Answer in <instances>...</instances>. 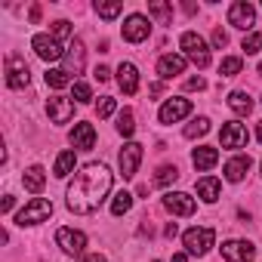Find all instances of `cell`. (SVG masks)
Here are the masks:
<instances>
[{
    "label": "cell",
    "instance_id": "1",
    "mask_svg": "<svg viewBox=\"0 0 262 262\" xmlns=\"http://www.w3.org/2000/svg\"><path fill=\"white\" fill-rule=\"evenodd\" d=\"M108 191H111V170L105 164H86L80 173H74L68 185V210L77 216H90L102 207Z\"/></svg>",
    "mask_w": 262,
    "mask_h": 262
},
{
    "label": "cell",
    "instance_id": "2",
    "mask_svg": "<svg viewBox=\"0 0 262 262\" xmlns=\"http://www.w3.org/2000/svg\"><path fill=\"white\" fill-rule=\"evenodd\" d=\"M53 216V204L47 201V198H34V201H28L19 213H16V225H37V222H47Z\"/></svg>",
    "mask_w": 262,
    "mask_h": 262
},
{
    "label": "cell",
    "instance_id": "3",
    "mask_svg": "<svg viewBox=\"0 0 262 262\" xmlns=\"http://www.w3.org/2000/svg\"><path fill=\"white\" fill-rule=\"evenodd\" d=\"M213 241H216V231H213V228H207V225H201V228L194 225V228H188V231L182 234L185 253H191V256H204V253H210Z\"/></svg>",
    "mask_w": 262,
    "mask_h": 262
},
{
    "label": "cell",
    "instance_id": "4",
    "mask_svg": "<svg viewBox=\"0 0 262 262\" xmlns=\"http://www.w3.org/2000/svg\"><path fill=\"white\" fill-rule=\"evenodd\" d=\"M179 47L185 50V59H191L198 68H207V65H210V50H207V43H204L201 34L185 31V34L179 37Z\"/></svg>",
    "mask_w": 262,
    "mask_h": 262
},
{
    "label": "cell",
    "instance_id": "5",
    "mask_svg": "<svg viewBox=\"0 0 262 262\" xmlns=\"http://www.w3.org/2000/svg\"><path fill=\"white\" fill-rule=\"evenodd\" d=\"M31 80V68L22 56H7V86L10 90H25Z\"/></svg>",
    "mask_w": 262,
    "mask_h": 262
},
{
    "label": "cell",
    "instance_id": "6",
    "mask_svg": "<svg viewBox=\"0 0 262 262\" xmlns=\"http://www.w3.org/2000/svg\"><path fill=\"white\" fill-rule=\"evenodd\" d=\"M31 47H34V53H37L43 62H59V59L65 56V50H68V47H62L53 34H34V37H31Z\"/></svg>",
    "mask_w": 262,
    "mask_h": 262
},
{
    "label": "cell",
    "instance_id": "7",
    "mask_svg": "<svg viewBox=\"0 0 262 262\" xmlns=\"http://www.w3.org/2000/svg\"><path fill=\"white\" fill-rule=\"evenodd\" d=\"M117 164H120V176H123V179H133L136 170H139V164H142V145H139V142H126V145L120 148Z\"/></svg>",
    "mask_w": 262,
    "mask_h": 262
},
{
    "label": "cell",
    "instance_id": "8",
    "mask_svg": "<svg viewBox=\"0 0 262 262\" xmlns=\"http://www.w3.org/2000/svg\"><path fill=\"white\" fill-rule=\"evenodd\" d=\"M188 114H191V102L182 99V96H176V99H167V102L161 105L158 120H161V123H179V120L188 117Z\"/></svg>",
    "mask_w": 262,
    "mask_h": 262
},
{
    "label": "cell",
    "instance_id": "9",
    "mask_svg": "<svg viewBox=\"0 0 262 262\" xmlns=\"http://www.w3.org/2000/svg\"><path fill=\"white\" fill-rule=\"evenodd\" d=\"M247 139H250V133H247L244 123H237V120L222 123V133H219L222 148H247Z\"/></svg>",
    "mask_w": 262,
    "mask_h": 262
},
{
    "label": "cell",
    "instance_id": "10",
    "mask_svg": "<svg viewBox=\"0 0 262 262\" xmlns=\"http://www.w3.org/2000/svg\"><path fill=\"white\" fill-rule=\"evenodd\" d=\"M148 34H151V22H148L145 16H139V13L126 16V22H123V40H129V43H142Z\"/></svg>",
    "mask_w": 262,
    "mask_h": 262
},
{
    "label": "cell",
    "instance_id": "11",
    "mask_svg": "<svg viewBox=\"0 0 262 262\" xmlns=\"http://www.w3.org/2000/svg\"><path fill=\"white\" fill-rule=\"evenodd\" d=\"M228 22L234 28H241V31H250L256 25V10L247 4V0H237V4L228 7Z\"/></svg>",
    "mask_w": 262,
    "mask_h": 262
},
{
    "label": "cell",
    "instance_id": "12",
    "mask_svg": "<svg viewBox=\"0 0 262 262\" xmlns=\"http://www.w3.org/2000/svg\"><path fill=\"white\" fill-rule=\"evenodd\" d=\"M56 244H59L65 253L80 256V253H83V247H86V234H83V231H77V228H59V231H56Z\"/></svg>",
    "mask_w": 262,
    "mask_h": 262
},
{
    "label": "cell",
    "instance_id": "13",
    "mask_svg": "<svg viewBox=\"0 0 262 262\" xmlns=\"http://www.w3.org/2000/svg\"><path fill=\"white\" fill-rule=\"evenodd\" d=\"M256 256V247L250 241H225L222 244V259L225 262H250Z\"/></svg>",
    "mask_w": 262,
    "mask_h": 262
},
{
    "label": "cell",
    "instance_id": "14",
    "mask_svg": "<svg viewBox=\"0 0 262 262\" xmlns=\"http://www.w3.org/2000/svg\"><path fill=\"white\" fill-rule=\"evenodd\" d=\"M47 114L53 123H68L74 117V102L65 96H53V99H47Z\"/></svg>",
    "mask_w": 262,
    "mask_h": 262
},
{
    "label": "cell",
    "instance_id": "15",
    "mask_svg": "<svg viewBox=\"0 0 262 262\" xmlns=\"http://www.w3.org/2000/svg\"><path fill=\"white\" fill-rule=\"evenodd\" d=\"M164 207H167L173 216H191V213H194V198L185 194V191H167V194H164Z\"/></svg>",
    "mask_w": 262,
    "mask_h": 262
},
{
    "label": "cell",
    "instance_id": "16",
    "mask_svg": "<svg viewBox=\"0 0 262 262\" xmlns=\"http://www.w3.org/2000/svg\"><path fill=\"white\" fill-rule=\"evenodd\" d=\"M182 71H185V56L167 53V56L158 59V74H161L164 80H170V77H176V74H182Z\"/></svg>",
    "mask_w": 262,
    "mask_h": 262
},
{
    "label": "cell",
    "instance_id": "17",
    "mask_svg": "<svg viewBox=\"0 0 262 262\" xmlns=\"http://www.w3.org/2000/svg\"><path fill=\"white\" fill-rule=\"evenodd\" d=\"M117 83H120V90H123L126 96H133V93L139 90V71H136L133 62H120V68H117Z\"/></svg>",
    "mask_w": 262,
    "mask_h": 262
},
{
    "label": "cell",
    "instance_id": "18",
    "mask_svg": "<svg viewBox=\"0 0 262 262\" xmlns=\"http://www.w3.org/2000/svg\"><path fill=\"white\" fill-rule=\"evenodd\" d=\"M71 145L80 148V151H90L96 145V129H93V123H74V129H71Z\"/></svg>",
    "mask_w": 262,
    "mask_h": 262
},
{
    "label": "cell",
    "instance_id": "19",
    "mask_svg": "<svg viewBox=\"0 0 262 262\" xmlns=\"http://www.w3.org/2000/svg\"><path fill=\"white\" fill-rule=\"evenodd\" d=\"M191 164H194V170L207 173V170H213V167L219 164V151H216V148H210V145H201V148H194V151H191Z\"/></svg>",
    "mask_w": 262,
    "mask_h": 262
},
{
    "label": "cell",
    "instance_id": "20",
    "mask_svg": "<svg viewBox=\"0 0 262 262\" xmlns=\"http://www.w3.org/2000/svg\"><path fill=\"white\" fill-rule=\"evenodd\" d=\"M250 155H237V158H231L228 164H225V179L228 182H241L247 173H250Z\"/></svg>",
    "mask_w": 262,
    "mask_h": 262
},
{
    "label": "cell",
    "instance_id": "21",
    "mask_svg": "<svg viewBox=\"0 0 262 262\" xmlns=\"http://www.w3.org/2000/svg\"><path fill=\"white\" fill-rule=\"evenodd\" d=\"M219 191H222V182H219V179H213V176H204V179H198V198H201L204 204H213V201H219Z\"/></svg>",
    "mask_w": 262,
    "mask_h": 262
},
{
    "label": "cell",
    "instance_id": "22",
    "mask_svg": "<svg viewBox=\"0 0 262 262\" xmlns=\"http://www.w3.org/2000/svg\"><path fill=\"white\" fill-rule=\"evenodd\" d=\"M228 108H231L237 117H247V114L253 111V99H250L244 90H234V93L228 96Z\"/></svg>",
    "mask_w": 262,
    "mask_h": 262
},
{
    "label": "cell",
    "instance_id": "23",
    "mask_svg": "<svg viewBox=\"0 0 262 262\" xmlns=\"http://www.w3.org/2000/svg\"><path fill=\"white\" fill-rule=\"evenodd\" d=\"M22 182H25V188H28V191H34V194H37V191H43V185H47V173H43V167H37V164H34V167H28V170H25V176H22Z\"/></svg>",
    "mask_w": 262,
    "mask_h": 262
},
{
    "label": "cell",
    "instance_id": "24",
    "mask_svg": "<svg viewBox=\"0 0 262 262\" xmlns=\"http://www.w3.org/2000/svg\"><path fill=\"white\" fill-rule=\"evenodd\" d=\"M65 59H68V74H80V71H83V43L74 40V43L68 47Z\"/></svg>",
    "mask_w": 262,
    "mask_h": 262
},
{
    "label": "cell",
    "instance_id": "25",
    "mask_svg": "<svg viewBox=\"0 0 262 262\" xmlns=\"http://www.w3.org/2000/svg\"><path fill=\"white\" fill-rule=\"evenodd\" d=\"M43 77H47V86H53V90H65V86L71 83V74H68V68H50Z\"/></svg>",
    "mask_w": 262,
    "mask_h": 262
},
{
    "label": "cell",
    "instance_id": "26",
    "mask_svg": "<svg viewBox=\"0 0 262 262\" xmlns=\"http://www.w3.org/2000/svg\"><path fill=\"white\" fill-rule=\"evenodd\" d=\"M74 164H77L74 151H62V155L56 158V167H53V173H56L59 179H65L68 173H74Z\"/></svg>",
    "mask_w": 262,
    "mask_h": 262
},
{
    "label": "cell",
    "instance_id": "27",
    "mask_svg": "<svg viewBox=\"0 0 262 262\" xmlns=\"http://www.w3.org/2000/svg\"><path fill=\"white\" fill-rule=\"evenodd\" d=\"M117 133H120L123 139H129V136L136 133V120H133V111H129V108H123V111L117 114Z\"/></svg>",
    "mask_w": 262,
    "mask_h": 262
},
{
    "label": "cell",
    "instance_id": "28",
    "mask_svg": "<svg viewBox=\"0 0 262 262\" xmlns=\"http://www.w3.org/2000/svg\"><path fill=\"white\" fill-rule=\"evenodd\" d=\"M148 13H151L161 25H170V19H173V7L164 4V0H151V4H148Z\"/></svg>",
    "mask_w": 262,
    "mask_h": 262
},
{
    "label": "cell",
    "instance_id": "29",
    "mask_svg": "<svg viewBox=\"0 0 262 262\" xmlns=\"http://www.w3.org/2000/svg\"><path fill=\"white\" fill-rule=\"evenodd\" d=\"M129 207H133V194H129V191H117L114 201H111V216H123V213H129Z\"/></svg>",
    "mask_w": 262,
    "mask_h": 262
},
{
    "label": "cell",
    "instance_id": "30",
    "mask_svg": "<svg viewBox=\"0 0 262 262\" xmlns=\"http://www.w3.org/2000/svg\"><path fill=\"white\" fill-rule=\"evenodd\" d=\"M210 133V120L207 117H198V120H191L188 126H185V139H201V136H207Z\"/></svg>",
    "mask_w": 262,
    "mask_h": 262
},
{
    "label": "cell",
    "instance_id": "31",
    "mask_svg": "<svg viewBox=\"0 0 262 262\" xmlns=\"http://www.w3.org/2000/svg\"><path fill=\"white\" fill-rule=\"evenodd\" d=\"M241 68H244V59L241 56H228V59L219 62V74L222 77H234V74H241Z\"/></svg>",
    "mask_w": 262,
    "mask_h": 262
},
{
    "label": "cell",
    "instance_id": "32",
    "mask_svg": "<svg viewBox=\"0 0 262 262\" xmlns=\"http://www.w3.org/2000/svg\"><path fill=\"white\" fill-rule=\"evenodd\" d=\"M241 50H244L247 56L259 53V50H262V31H253V34H247V37H244V43H241Z\"/></svg>",
    "mask_w": 262,
    "mask_h": 262
},
{
    "label": "cell",
    "instance_id": "33",
    "mask_svg": "<svg viewBox=\"0 0 262 262\" xmlns=\"http://www.w3.org/2000/svg\"><path fill=\"white\" fill-rule=\"evenodd\" d=\"M176 179H179V170H176V167H161L158 176H155L158 185H170V182H176Z\"/></svg>",
    "mask_w": 262,
    "mask_h": 262
},
{
    "label": "cell",
    "instance_id": "34",
    "mask_svg": "<svg viewBox=\"0 0 262 262\" xmlns=\"http://www.w3.org/2000/svg\"><path fill=\"white\" fill-rule=\"evenodd\" d=\"M120 10H123V4H96V13L102 19H114V16H120Z\"/></svg>",
    "mask_w": 262,
    "mask_h": 262
},
{
    "label": "cell",
    "instance_id": "35",
    "mask_svg": "<svg viewBox=\"0 0 262 262\" xmlns=\"http://www.w3.org/2000/svg\"><path fill=\"white\" fill-rule=\"evenodd\" d=\"M53 37L62 43V40H68L71 37V25L65 22V19H59V22H53Z\"/></svg>",
    "mask_w": 262,
    "mask_h": 262
},
{
    "label": "cell",
    "instance_id": "36",
    "mask_svg": "<svg viewBox=\"0 0 262 262\" xmlns=\"http://www.w3.org/2000/svg\"><path fill=\"white\" fill-rule=\"evenodd\" d=\"M90 99H93V90H90V86H86L83 80H77V83H74V102H80V105H86Z\"/></svg>",
    "mask_w": 262,
    "mask_h": 262
},
{
    "label": "cell",
    "instance_id": "37",
    "mask_svg": "<svg viewBox=\"0 0 262 262\" xmlns=\"http://www.w3.org/2000/svg\"><path fill=\"white\" fill-rule=\"evenodd\" d=\"M114 108H117V102H114L111 96H102V99H99V105H96L99 117H111V114H114Z\"/></svg>",
    "mask_w": 262,
    "mask_h": 262
},
{
    "label": "cell",
    "instance_id": "38",
    "mask_svg": "<svg viewBox=\"0 0 262 262\" xmlns=\"http://www.w3.org/2000/svg\"><path fill=\"white\" fill-rule=\"evenodd\" d=\"M225 43H228V34H225L222 28H216V31H213V47H216V50H222Z\"/></svg>",
    "mask_w": 262,
    "mask_h": 262
},
{
    "label": "cell",
    "instance_id": "39",
    "mask_svg": "<svg viewBox=\"0 0 262 262\" xmlns=\"http://www.w3.org/2000/svg\"><path fill=\"white\" fill-rule=\"evenodd\" d=\"M204 86H207V80H204V77H188V80H185V90H198V93H201Z\"/></svg>",
    "mask_w": 262,
    "mask_h": 262
},
{
    "label": "cell",
    "instance_id": "40",
    "mask_svg": "<svg viewBox=\"0 0 262 262\" xmlns=\"http://www.w3.org/2000/svg\"><path fill=\"white\" fill-rule=\"evenodd\" d=\"M108 77H111V71H108L105 65H99V68H96V80H99V83H105Z\"/></svg>",
    "mask_w": 262,
    "mask_h": 262
},
{
    "label": "cell",
    "instance_id": "41",
    "mask_svg": "<svg viewBox=\"0 0 262 262\" xmlns=\"http://www.w3.org/2000/svg\"><path fill=\"white\" fill-rule=\"evenodd\" d=\"M13 207H16V198H13V194H7V198H4V204H0V210H4V213H10Z\"/></svg>",
    "mask_w": 262,
    "mask_h": 262
},
{
    "label": "cell",
    "instance_id": "42",
    "mask_svg": "<svg viewBox=\"0 0 262 262\" xmlns=\"http://www.w3.org/2000/svg\"><path fill=\"white\" fill-rule=\"evenodd\" d=\"M80 262H105V256H99V253H86Z\"/></svg>",
    "mask_w": 262,
    "mask_h": 262
},
{
    "label": "cell",
    "instance_id": "43",
    "mask_svg": "<svg viewBox=\"0 0 262 262\" xmlns=\"http://www.w3.org/2000/svg\"><path fill=\"white\" fill-rule=\"evenodd\" d=\"M176 231H179V228H176V222H170V225L164 228V234H167V237H176Z\"/></svg>",
    "mask_w": 262,
    "mask_h": 262
},
{
    "label": "cell",
    "instance_id": "44",
    "mask_svg": "<svg viewBox=\"0 0 262 262\" xmlns=\"http://www.w3.org/2000/svg\"><path fill=\"white\" fill-rule=\"evenodd\" d=\"M173 262H188V253H176V256H173Z\"/></svg>",
    "mask_w": 262,
    "mask_h": 262
},
{
    "label": "cell",
    "instance_id": "45",
    "mask_svg": "<svg viewBox=\"0 0 262 262\" xmlns=\"http://www.w3.org/2000/svg\"><path fill=\"white\" fill-rule=\"evenodd\" d=\"M256 136H259V142H262V120H259V126H256Z\"/></svg>",
    "mask_w": 262,
    "mask_h": 262
},
{
    "label": "cell",
    "instance_id": "46",
    "mask_svg": "<svg viewBox=\"0 0 262 262\" xmlns=\"http://www.w3.org/2000/svg\"><path fill=\"white\" fill-rule=\"evenodd\" d=\"M259 74H262V62H259Z\"/></svg>",
    "mask_w": 262,
    "mask_h": 262
}]
</instances>
